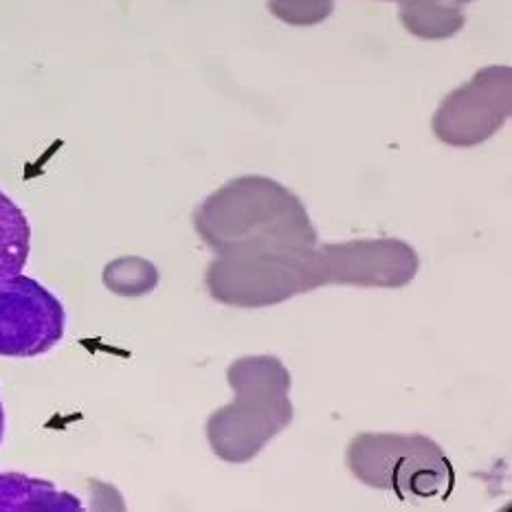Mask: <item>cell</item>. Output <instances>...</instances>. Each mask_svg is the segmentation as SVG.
<instances>
[{
  "label": "cell",
  "mask_w": 512,
  "mask_h": 512,
  "mask_svg": "<svg viewBox=\"0 0 512 512\" xmlns=\"http://www.w3.org/2000/svg\"><path fill=\"white\" fill-rule=\"evenodd\" d=\"M203 238L220 262L317 247V231L291 189L269 178H240L205 205L198 218Z\"/></svg>",
  "instance_id": "obj_1"
},
{
  "label": "cell",
  "mask_w": 512,
  "mask_h": 512,
  "mask_svg": "<svg viewBox=\"0 0 512 512\" xmlns=\"http://www.w3.org/2000/svg\"><path fill=\"white\" fill-rule=\"evenodd\" d=\"M159 282V273L146 260H117L104 271V284L110 291L124 297H139L150 293Z\"/></svg>",
  "instance_id": "obj_9"
},
{
  "label": "cell",
  "mask_w": 512,
  "mask_h": 512,
  "mask_svg": "<svg viewBox=\"0 0 512 512\" xmlns=\"http://www.w3.org/2000/svg\"><path fill=\"white\" fill-rule=\"evenodd\" d=\"M71 493L58 491L51 482L22 473L0 475V510H82Z\"/></svg>",
  "instance_id": "obj_7"
},
{
  "label": "cell",
  "mask_w": 512,
  "mask_h": 512,
  "mask_svg": "<svg viewBox=\"0 0 512 512\" xmlns=\"http://www.w3.org/2000/svg\"><path fill=\"white\" fill-rule=\"evenodd\" d=\"M31 251V227L22 209L0 189V280L22 273Z\"/></svg>",
  "instance_id": "obj_8"
},
{
  "label": "cell",
  "mask_w": 512,
  "mask_h": 512,
  "mask_svg": "<svg viewBox=\"0 0 512 512\" xmlns=\"http://www.w3.org/2000/svg\"><path fill=\"white\" fill-rule=\"evenodd\" d=\"M462 3H466V0H462Z\"/></svg>",
  "instance_id": "obj_12"
},
{
  "label": "cell",
  "mask_w": 512,
  "mask_h": 512,
  "mask_svg": "<svg viewBox=\"0 0 512 512\" xmlns=\"http://www.w3.org/2000/svg\"><path fill=\"white\" fill-rule=\"evenodd\" d=\"M345 464L361 484L394 493L403 502L449 499L458 473L436 440L422 433H359Z\"/></svg>",
  "instance_id": "obj_3"
},
{
  "label": "cell",
  "mask_w": 512,
  "mask_h": 512,
  "mask_svg": "<svg viewBox=\"0 0 512 512\" xmlns=\"http://www.w3.org/2000/svg\"><path fill=\"white\" fill-rule=\"evenodd\" d=\"M60 299L27 275L0 280V356L31 359L53 350L64 337Z\"/></svg>",
  "instance_id": "obj_4"
},
{
  "label": "cell",
  "mask_w": 512,
  "mask_h": 512,
  "mask_svg": "<svg viewBox=\"0 0 512 512\" xmlns=\"http://www.w3.org/2000/svg\"><path fill=\"white\" fill-rule=\"evenodd\" d=\"M510 115V69L491 66L444 99L433 132L449 146H475L504 126Z\"/></svg>",
  "instance_id": "obj_5"
},
{
  "label": "cell",
  "mask_w": 512,
  "mask_h": 512,
  "mask_svg": "<svg viewBox=\"0 0 512 512\" xmlns=\"http://www.w3.org/2000/svg\"><path fill=\"white\" fill-rule=\"evenodd\" d=\"M5 438V409H3V400H0V442Z\"/></svg>",
  "instance_id": "obj_11"
},
{
  "label": "cell",
  "mask_w": 512,
  "mask_h": 512,
  "mask_svg": "<svg viewBox=\"0 0 512 512\" xmlns=\"http://www.w3.org/2000/svg\"><path fill=\"white\" fill-rule=\"evenodd\" d=\"M271 9L291 25H315L330 16L332 0H271Z\"/></svg>",
  "instance_id": "obj_10"
},
{
  "label": "cell",
  "mask_w": 512,
  "mask_h": 512,
  "mask_svg": "<svg viewBox=\"0 0 512 512\" xmlns=\"http://www.w3.org/2000/svg\"><path fill=\"white\" fill-rule=\"evenodd\" d=\"M326 284L361 288H403L420 269L411 244L396 238L354 240L321 247Z\"/></svg>",
  "instance_id": "obj_6"
},
{
  "label": "cell",
  "mask_w": 512,
  "mask_h": 512,
  "mask_svg": "<svg viewBox=\"0 0 512 512\" xmlns=\"http://www.w3.org/2000/svg\"><path fill=\"white\" fill-rule=\"evenodd\" d=\"M227 381L236 400L209 416L207 440L220 460L244 464L293 422L291 372L277 356H242Z\"/></svg>",
  "instance_id": "obj_2"
}]
</instances>
